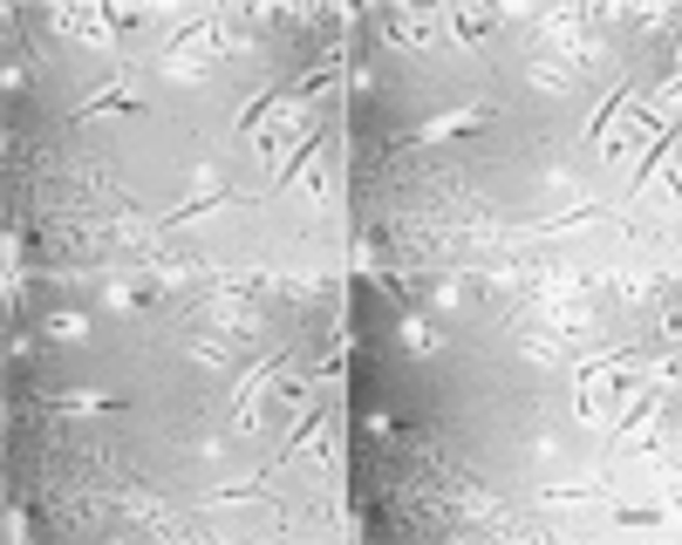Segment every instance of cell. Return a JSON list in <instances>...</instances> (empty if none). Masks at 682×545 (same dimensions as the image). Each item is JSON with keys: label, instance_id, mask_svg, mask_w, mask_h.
I'll use <instances>...</instances> for the list:
<instances>
[{"label": "cell", "instance_id": "15", "mask_svg": "<svg viewBox=\"0 0 682 545\" xmlns=\"http://www.w3.org/2000/svg\"><path fill=\"white\" fill-rule=\"evenodd\" d=\"M55 409H75V417H83V409H116V396H55Z\"/></svg>", "mask_w": 682, "mask_h": 545}, {"label": "cell", "instance_id": "2", "mask_svg": "<svg viewBox=\"0 0 682 545\" xmlns=\"http://www.w3.org/2000/svg\"><path fill=\"white\" fill-rule=\"evenodd\" d=\"M55 28H62V35H75V41H89V48H103V55L116 48V14H96V8H62V14H55Z\"/></svg>", "mask_w": 682, "mask_h": 545}, {"label": "cell", "instance_id": "12", "mask_svg": "<svg viewBox=\"0 0 682 545\" xmlns=\"http://www.w3.org/2000/svg\"><path fill=\"white\" fill-rule=\"evenodd\" d=\"M89 334V314H55L48 321V342H83Z\"/></svg>", "mask_w": 682, "mask_h": 545}, {"label": "cell", "instance_id": "13", "mask_svg": "<svg viewBox=\"0 0 682 545\" xmlns=\"http://www.w3.org/2000/svg\"><path fill=\"white\" fill-rule=\"evenodd\" d=\"M185 355L198 361V369H233V355H225V348H212V342H185Z\"/></svg>", "mask_w": 682, "mask_h": 545}, {"label": "cell", "instance_id": "6", "mask_svg": "<svg viewBox=\"0 0 682 545\" xmlns=\"http://www.w3.org/2000/svg\"><path fill=\"white\" fill-rule=\"evenodd\" d=\"M396 342L410 348V355H423V361H431V355H444V334H437L431 321H423V314H402V321H396Z\"/></svg>", "mask_w": 682, "mask_h": 545}, {"label": "cell", "instance_id": "9", "mask_svg": "<svg viewBox=\"0 0 682 545\" xmlns=\"http://www.w3.org/2000/svg\"><path fill=\"white\" fill-rule=\"evenodd\" d=\"M158 75H164V83H185V89H198V83H206V62H191V55H178V48H158Z\"/></svg>", "mask_w": 682, "mask_h": 545}, {"label": "cell", "instance_id": "14", "mask_svg": "<svg viewBox=\"0 0 682 545\" xmlns=\"http://www.w3.org/2000/svg\"><path fill=\"white\" fill-rule=\"evenodd\" d=\"M608 287H615L621 300H648V294H655V280H642V273H615Z\"/></svg>", "mask_w": 682, "mask_h": 545}, {"label": "cell", "instance_id": "10", "mask_svg": "<svg viewBox=\"0 0 682 545\" xmlns=\"http://www.w3.org/2000/svg\"><path fill=\"white\" fill-rule=\"evenodd\" d=\"M519 355L533 361V369H560V361H567V348L553 342V334H519Z\"/></svg>", "mask_w": 682, "mask_h": 545}, {"label": "cell", "instance_id": "7", "mask_svg": "<svg viewBox=\"0 0 682 545\" xmlns=\"http://www.w3.org/2000/svg\"><path fill=\"white\" fill-rule=\"evenodd\" d=\"M478 123H492V110H485V102H478V110H450V116H431V123H423L410 144H437V137H450V129H478Z\"/></svg>", "mask_w": 682, "mask_h": 545}, {"label": "cell", "instance_id": "8", "mask_svg": "<svg viewBox=\"0 0 682 545\" xmlns=\"http://www.w3.org/2000/svg\"><path fill=\"white\" fill-rule=\"evenodd\" d=\"M383 28H389V41H402V48H431V41H437V28H431L423 14H410V8H396Z\"/></svg>", "mask_w": 682, "mask_h": 545}, {"label": "cell", "instance_id": "3", "mask_svg": "<svg viewBox=\"0 0 682 545\" xmlns=\"http://www.w3.org/2000/svg\"><path fill=\"white\" fill-rule=\"evenodd\" d=\"M540 327H546V334H560V342H573V334H587V327H594V314H587V300L540 294Z\"/></svg>", "mask_w": 682, "mask_h": 545}, {"label": "cell", "instance_id": "5", "mask_svg": "<svg viewBox=\"0 0 682 545\" xmlns=\"http://www.w3.org/2000/svg\"><path fill=\"white\" fill-rule=\"evenodd\" d=\"M525 83H533V89H546V96H567V89H580V69L533 55V62H525Z\"/></svg>", "mask_w": 682, "mask_h": 545}, {"label": "cell", "instance_id": "11", "mask_svg": "<svg viewBox=\"0 0 682 545\" xmlns=\"http://www.w3.org/2000/svg\"><path fill=\"white\" fill-rule=\"evenodd\" d=\"M431 307H437V314H464V280H458V273L437 280V287H431Z\"/></svg>", "mask_w": 682, "mask_h": 545}, {"label": "cell", "instance_id": "1", "mask_svg": "<svg viewBox=\"0 0 682 545\" xmlns=\"http://www.w3.org/2000/svg\"><path fill=\"white\" fill-rule=\"evenodd\" d=\"M206 321L225 334V342H260V307H252V294H239V287H219Z\"/></svg>", "mask_w": 682, "mask_h": 545}, {"label": "cell", "instance_id": "4", "mask_svg": "<svg viewBox=\"0 0 682 545\" xmlns=\"http://www.w3.org/2000/svg\"><path fill=\"white\" fill-rule=\"evenodd\" d=\"M540 35H546L553 48H567V55H594V35H587V21H580L573 8L546 14V21H540Z\"/></svg>", "mask_w": 682, "mask_h": 545}]
</instances>
